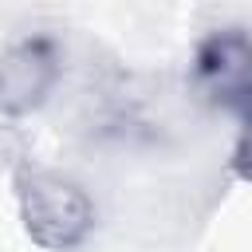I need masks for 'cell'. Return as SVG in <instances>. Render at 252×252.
I'll return each mask as SVG.
<instances>
[{
	"instance_id": "obj_4",
	"label": "cell",
	"mask_w": 252,
	"mask_h": 252,
	"mask_svg": "<svg viewBox=\"0 0 252 252\" xmlns=\"http://www.w3.org/2000/svg\"><path fill=\"white\" fill-rule=\"evenodd\" d=\"M228 169L240 181H252V114H244L236 122V138H232V154H228Z\"/></svg>"
},
{
	"instance_id": "obj_1",
	"label": "cell",
	"mask_w": 252,
	"mask_h": 252,
	"mask_svg": "<svg viewBox=\"0 0 252 252\" xmlns=\"http://www.w3.org/2000/svg\"><path fill=\"white\" fill-rule=\"evenodd\" d=\"M12 197H16L20 228L43 252H75L94 232L98 213H94L91 193L59 169L16 165Z\"/></svg>"
},
{
	"instance_id": "obj_3",
	"label": "cell",
	"mask_w": 252,
	"mask_h": 252,
	"mask_svg": "<svg viewBox=\"0 0 252 252\" xmlns=\"http://www.w3.org/2000/svg\"><path fill=\"white\" fill-rule=\"evenodd\" d=\"M63 83V47L47 32H28L0 51V118H32Z\"/></svg>"
},
{
	"instance_id": "obj_2",
	"label": "cell",
	"mask_w": 252,
	"mask_h": 252,
	"mask_svg": "<svg viewBox=\"0 0 252 252\" xmlns=\"http://www.w3.org/2000/svg\"><path fill=\"white\" fill-rule=\"evenodd\" d=\"M189 83L205 106L236 122L252 114V32L244 28L205 32L193 47Z\"/></svg>"
}]
</instances>
